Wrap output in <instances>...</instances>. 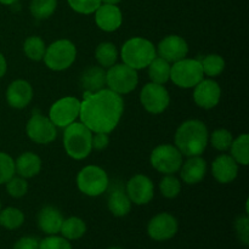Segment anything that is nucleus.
Listing matches in <instances>:
<instances>
[{
    "label": "nucleus",
    "mask_w": 249,
    "mask_h": 249,
    "mask_svg": "<svg viewBox=\"0 0 249 249\" xmlns=\"http://www.w3.org/2000/svg\"><path fill=\"white\" fill-rule=\"evenodd\" d=\"M123 112V97L108 88L83 92L79 119L92 133H112L121 122Z\"/></svg>",
    "instance_id": "f257e3e1"
},
{
    "label": "nucleus",
    "mask_w": 249,
    "mask_h": 249,
    "mask_svg": "<svg viewBox=\"0 0 249 249\" xmlns=\"http://www.w3.org/2000/svg\"><path fill=\"white\" fill-rule=\"evenodd\" d=\"M209 142V133L206 124L199 119L185 121L177 129L174 136L175 147L182 156H202Z\"/></svg>",
    "instance_id": "f03ea898"
},
{
    "label": "nucleus",
    "mask_w": 249,
    "mask_h": 249,
    "mask_svg": "<svg viewBox=\"0 0 249 249\" xmlns=\"http://www.w3.org/2000/svg\"><path fill=\"white\" fill-rule=\"evenodd\" d=\"M157 56L155 44L142 36H134L128 39L121 49V57L123 63L134 70L147 68Z\"/></svg>",
    "instance_id": "7ed1b4c3"
},
{
    "label": "nucleus",
    "mask_w": 249,
    "mask_h": 249,
    "mask_svg": "<svg viewBox=\"0 0 249 249\" xmlns=\"http://www.w3.org/2000/svg\"><path fill=\"white\" fill-rule=\"evenodd\" d=\"M92 131L82 122H74L65 128L63 147L66 153L75 160H85L92 151Z\"/></svg>",
    "instance_id": "20e7f679"
},
{
    "label": "nucleus",
    "mask_w": 249,
    "mask_h": 249,
    "mask_svg": "<svg viewBox=\"0 0 249 249\" xmlns=\"http://www.w3.org/2000/svg\"><path fill=\"white\" fill-rule=\"evenodd\" d=\"M77 58V48L68 39H58L46 46L43 61L46 67L55 72L68 70Z\"/></svg>",
    "instance_id": "39448f33"
},
{
    "label": "nucleus",
    "mask_w": 249,
    "mask_h": 249,
    "mask_svg": "<svg viewBox=\"0 0 249 249\" xmlns=\"http://www.w3.org/2000/svg\"><path fill=\"white\" fill-rule=\"evenodd\" d=\"M77 186L85 196L99 197L108 190V175L99 165H85L77 175Z\"/></svg>",
    "instance_id": "423d86ee"
},
{
    "label": "nucleus",
    "mask_w": 249,
    "mask_h": 249,
    "mask_svg": "<svg viewBox=\"0 0 249 249\" xmlns=\"http://www.w3.org/2000/svg\"><path fill=\"white\" fill-rule=\"evenodd\" d=\"M202 79L204 73L202 70L201 60L196 58H182L174 62L170 67V79L178 88L191 89L195 88Z\"/></svg>",
    "instance_id": "0eeeda50"
},
{
    "label": "nucleus",
    "mask_w": 249,
    "mask_h": 249,
    "mask_svg": "<svg viewBox=\"0 0 249 249\" xmlns=\"http://www.w3.org/2000/svg\"><path fill=\"white\" fill-rule=\"evenodd\" d=\"M138 71L125 63L113 65L106 71V85L109 90L118 95H126L138 87Z\"/></svg>",
    "instance_id": "6e6552de"
},
{
    "label": "nucleus",
    "mask_w": 249,
    "mask_h": 249,
    "mask_svg": "<svg viewBox=\"0 0 249 249\" xmlns=\"http://www.w3.org/2000/svg\"><path fill=\"white\" fill-rule=\"evenodd\" d=\"M182 157L184 156L175 147V145L163 143L153 148L150 156V162L151 165L162 174H175L179 172L184 163Z\"/></svg>",
    "instance_id": "1a4fd4ad"
},
{
    "label": "nucleus",
    "mask_w": 249,
    "mask_h": 249,
    "mask_svg": "<svg viewBox=\"0 0 249 249\" xmlns=\"http://www.w3.org/2000/svg\"><path fill=\"white\" fill-rule=\"evenodd\" d=\"M80 113V100L73 96H66L51 105L49 118L56 128L65 129L77 122Z\"/></svg>",
    "instance_id": "9d476101"
},
{
    "label": "nucleus",
    "mask_w": 249,
    "mask_h": 249,
    "mask_svg": "<svg viewBox=\"0 0 249 249\" xmlns=\"http://www.w3.org/2000/svg\"><path fill=\"white\" fill-rule=\"evenodd\" d=\"M140 102L148 113L160 114L169 107V92L164 85L150 82L141 89Z\"/></svg>",
    "instance_id": "9b49d317"
},
{
    "label": "nucleus",
    "mask_w": 249,
    "mask_h": 249,
    "mask_svg": "<svg viewBox=\"0 0 249 249\" xmlns=\"http://www.w3.org/2000/svg\"><path fill=\"white\" fill-rule=\"evenodd\" d=\"M26 133L32 141L39 145L51 143L57 136V129L49 117L34 112L26 125Z\"/></svg>",
    "instance_id": "f8f14e48"
},
{
    "label": "nucleus",
    "mask_w": 249,
    "mask_h": 249,
    "mask_svg": "<svg viewBox=\"0 0 249 249\" xmlns=\"http://www.w3.org/2000/svg\"><path fill=\"white\" fill-rule=\"evenodd\" d=\"M125 192L131 203L136 206H145L150 203L155 196V185L146 175L136 174L126 182Z\"/></svg>",
    "instance_id": "ddd939ff"
},
{
    "label": "nucleus",
    "mask_w": 249,
    "mask_h": 249,
    "mask_svg": "<svg viewBox=\"0 0 249 249\" xmlns=\"http://www.w3.org/2000/svg\"><path fill=\"white\" fill-rule=\"evenodd\" d=\"M179 229L177 218L169 213H160L153 216L147 225V233L152 240L163 242L174 237Z\"/></svg>",
    "instance_id": "4468645a"
},
{
    "label": "nucleus",
    "mask_w": 249,
    "mask_h": 249,
    "mask_svg": "<svg viewBox=\"0 0 249 249\" xmlns=\"http://www.w3.org/2000/svg\"><path fill=\"white\" fill-rule=\"evenodd\" d=\"M156 51L157 56L164 58L169 63H174L186 57L189 53V44L182 36L170 34L158 43Z\"/></svg>",
    "instance_id": "2eb2a0df"
},
{
    "label": "nucleus",
    "mask_w": 249,
    "mask_h": 249,
    "mask_svg": "<svg viewBox=\"0 0 249 249\" xmlns=\"http://www.w3.org/2000/svg\"><path fill=\"white\" fill-rule=\"evenodd\" d=\"M221 88L213 78L202 79L194 88V101L203 109H212L220 102Z\"/></svg>",
    "instance_id": "dca6fc26"
},
{
    "label": "nucleus",
    "mask_w": 249,
    "mask_h": 249,
    "mask_svg": "<svg viewBox=\"0 0 249 249\" xmlns=\"http://www.w3.org/2000/svg\"><path fill=\"white\" fill-rule=\"evenodd\" d=\"M94 14L96 26L107 33L116 32L123 23V14L117 5L101 4Z\"/></svg>",
    "instance_id": "f3484780"
},
{
    "label": "nucleus",
    "mask_w": 249,
    "mask_h": 249,
    "mask_svg": "<svg viewBox=\"0 0 249 249\" xmlns=\"http://www.w3.org/2000/svg\"><path fill=\"white\" fill-rule=\"evenodd\" d=\"M33 99V88L24 79H16L10 83L6 89V101L10 107L16 109L26 108Z\"/></svg>",
    "instance_id": "a211bd4d"
},
{
    "label": "nucleus",
    "mask_w": 249,
    "mask_h": 249,
    "mask_svg": "<svg viewBox=\"0 0 249 249\" xmlns=\"http://www.w3.org/2000/svg\"><path fill=\"white\" fill-rule=\"evenodd\" d=\"M212 174L220 184H230L237 178L238 164L230 155H220L212 163Z\"/></svg>",
    "instance_id": "6ab92c4d"
},
{
    "label": "nucleus",
    "mask_w": 249,
    "mask_h": 249,
    "mask_svg": "<svg viewBox=\"0 0 249 249\" xmlns=\"http://www.w3.org/2000/svg\"><path fill=\"white\" fill-rule=\"evenodd\" d=\"M181 180L187 185L199 184L207 174V162L201 156L189 157V160L182 163L180 168Z\"/></svg>",
    "instance_id": "aec40b11"
},
{
    "label": "nucleus",
    "mask_w": 249,
    "mask_h": 249,
    "mask_svg": "<svg viewBox=\"0 0 249 249\" xmlns=\"http://www.w3.org/2000/svg\"><path fill=\"white\" fill-rule=\"evenodd\" d=\"M63 218L60 209L53 206H45L40 209L38 214V226L44 233L51 236L60 233Z\"/></svg>",
    "instance_id": "412c9836"
},
{
    "label": "nucleus",
    "mask_w": 249,
    "mask_h": 249,
    "mask_svg": "<svg viewBox=\"0 0 249 249\" xmlns=\"http://www.w3.org/2000/svg\"><path fill=\"white\" fill-rule=\"evenodd\" d=\"M131 201L126 195L125 189L121 186H114L111 189L107 199V206H108L109 212L117 218H123L128 215L131 211Z\"/></svg>",
    "instance_id": "4be33fe9"
},
{
    "label": "nucleus",
    "mask_w": 249,
    "mask_h": 249,
    "mask_svg": "<svg viewBox=\"0 0 249 249\" xmlns=\"http://www.w3.org/2000/svg\"><path fill=\"white\" fill-rule=\"evenodd\" d=\"M106 85V71L101 66H91L80 75V88L83 91L95 92Z\"/></svg>",
    "instance_id": "5701e85b"
},
{
    "label": "nucleus",
    "mask_w": 249,
    "mask_h": 249,
    "mask_svg": "<svg viewBox=\"0 0 249 249\" xmlns=\"http://www.w3.org/2000/svg\"><path fill=\"white\" fill-rule=\"evenodd\" d=\"M15 169L18 177L31 179L40 173L41 160L34 152H23L15 160Z\"/></svg>",
    "instance_id": "b1692460"
},
{
    "label": "nucleus",
    "mask_w": 249,
    "mask_h": 249,
    "mask_svg": "<svg viewBox=\"0 0 249 249\" xmlns=\"http://www.w3.org/2000/svg\"><path fill=\"white\" fill-rule=\"evenodd\" d=\"M170 67H172V65H170L168 61L160 57V56H156V57L153 58L152 62L147 66L148 77H150L151 82L162 85H164L165 83L169 82Z\"/></svg>",
    "instance_id": "393cba45"
},
{
    "label": "nucleus",
    "mask_w": 249,
    "mask_h": 249,
    "mask_svg": "<svg viewBox=\"0 0 249 249\" xmlns=\"http://www.w3.org/2000/svg\"><path fill=\"white\" fill-rule=\"evenodd\" d=\"M87 232V224L78 216H70L65 219L61 226L60 233L68 241H77Z\"/></svg>",
    "instance_id": "a878e982"
},
{
    "label": "nucleus",
    "mask_w": 249,
    "mask_h": 249,
    "mask_svg": "<svg viewBox=\"0 0 249 249\" xmlns=\"http://www.w3.org/2000/svg\"><path fill=\"white\" fill-rule=\"evenodd\" d=\"M95 58L102 68L108 70L109 67L116 65L117 60H118V50L113 43L104 41L97 45L96 50H95Z\"/></svg>",
    "instance_id": "bb28decb"
},
{
    "label": "nucleus",
    "mask_w": 249,
    "mask_h": 249,
    "mask_svg": "<svg viewBox=\"0 0 249 249\" xmlns=\"http://www.w3.org/2000/svg\"><path fill=\"white\" fill-rule=\"evenodd\" d=\"M231 157L236 160L238 165H248L249 163V135L241 134L236 139H233L231 143Z\"/></svg>",
    "instance_id": "cd10ccee"
},
{
    "label": "nucleus",
    "mask_w": 249,
    "mask_h": 249,
    "mask_svg": "<svg viewBox=\"0 0 249 249\" xmlns=\"http://www.w3.org/2000/svg\"><path fill=\"white\" fill-rule=\"evenodd\" d=\"M24 223V214L21 209L15 207H7V208L0 211V225L6 230H16L21 228Z\"/></svg>",
    "instance_id": "c85d7f7f"
},
{
    "label": "nucleus",
    "mask_w": 249,
    "mask_h": 249,
    "mask_svg": "<svg viewBox=\"0 0 249 249\" xmlns=\"http://www.w3.org/2000/svg\"><path fill=\"white\" fill-rule=\"evenodd\" d=\"M46 45L45 41L38 36H31L24 40L23 43V53L29 60L38 61L43 60L44 55H45Z\"/></svg>",
    "instance_id": "c756f323"
},
{
    "label": "nucleus",
    "mask_w": 249,
    "mask_h": 249,
    "mask_svg": "<svg viewBox=\"0 0 249 249\" xmlns=\"http://www.w3.org/2000/svg\"><path fill=\"white\" fill-rule=\"evenodd\" d=\"M202 70H203L204 77L215 78L220 75L225 70V60L223 56L218 53H209L201 61Z\"/></svg>",
    "instance_id": "7c9ffc66"
},
{
    "label": "nucleus",
    "mask_w": 249,
    "mask_h": 249,
    "mask_svg": "<svg viewBox=\"0 0 249 249\" xmlns=\"http://www.w3.org/2000/svg\"><path fill=\"white\" fill-rule=\"evenodd\" d=\"M57 7V0H32L29 10L34 18L46 19L53 16Z\"/></svg>",
    "instance_id": "2f4dec72"
},
{
    "label": "nucleus",
    "mask_w": 249,
    "mask_h": 249,
    "mask_svg": "<svg viewBox=\"0 0 249 249\" xmlns=\"http://www.w3.org/2000/svg\"><path fill=\"white\" fill-rule=\"evenodd\" d=\"M160 190L165 198L173 199L181 192V182L174 174H167L160 181Z\"/></svg>",
    "instance_id": "473e14b6"
},
{
    "label": "nucleus",
    "mask_w": 249,
    "mask_h": 249,
    "mask_svg": "<svg viewBox=\"0 0 249 249\" xmlns=\"http://www.w3.org/2000/svg\"><path fill=\"white\" fill-rule=\"evenodd\" d=\"M209 140H211V145L213 146L215 150L221 151V152H225L229 151L231 147V143L233 141V136L231 134V131H229L228 129H216L209 136Z\"/></svg>",
    "instance_id": "72a5a7b5"
},
{
    "label": "nucleus",
    "mask_w": 249,
    "mask_h": 249,
    "mask_svg": "<svg viewBox=\"0 0 249 249\" xmlns=\"http://www.w3.org/2000/svg\"><path fill=\"white\" fill-rule=\"evenodd\" d=\"M16 174L15 160L5 152H0V185H4Z\"/></svg>",
    "instance_id": "f704fd0d"
},
{
    "label": "nucleus",
    "mask_w": 249,
    "mask_h": 249,
    "mask_svg": "<svg viewBox=\"0 0 249 249\" xmlns=\"http://www.w3.org/2000/svg\"><path fill=\"white\" fill-rule=\"evenodd\" d=\"M6 191L14 198H21L28 192V182L22 177H12L6 182Z\"/></svg>",
    "instance_id": "c9c22d12"
},
{
    "label": "nucleus",
    "mask_w": 249,
    "mask_h": 249,
    "mask_svg": "<svg viewBox=\"0 0 249 249\" xmlns=\"http://www.w3.org/2000/svg\"><path fill=\"white\" fill-rule=\"evenodd\" d=\"M73 11L80 15H91L102 4L101 0H67Z\"/></svg>",
    "instance_id": "e433bc0d"
},
{
    "label": "nucleus",
    "mask_w": 249,
    "mask_h": 249,
    "mask_svg": "<svg viewBox=\"0 0 249 249\" xmlns=\"http://www.w3.org/2000/svg\"><path fill=\"white\" fill-rule=\"evenodd\" d=\"M39 249H72V246L62 236L51 235L39 241Z\"/></svg>",
    "instance_id": "4c0bfd02"
},
{
    "label": "nucleus",
    "mask_w": 249,
    "mask_h": 249,
    "mask_svg": "<svg viewBox=\"0 0 249 249\" xmlns=\"http://www.w3.org/2000/svg\"><path fill=\"white\" fill-rule=\"evenodd\" d=\"M235 231L237 235L238 240L245 246H248L249 243V219L248 215L238 216L235 221Z\"/></svg>",
    "instance_id": "58836bf2"
},
{
    "label": "nucleus",
    "mask_w": 249,
    "mask_h": 249,
    "mask_svg": "<svg viewBox=\"0 0 249 249\" xmlns=\"http://www.w3.org/2000/svg\"><path fill=\"white\" fill-rule=\"evenodd\" d=\"M92 148L96 151L106 150L109 145V136L106 133H92Z\"/></svg>",
    "instance_id": "ea45409f"
},
{
    "label": "nucleus",
    "mask_w": 249,
    "mask_h": 249,
    "mask_svg": "<svg viewBox=\"0 0 249 249\" xmlns=\"http://www.w3.org/2000/svg\"><path fill=\"white\" fill-rule=\"evenodd\" d=\"M12 249H39V240L32 236H24L15 243Z\"/></svg>",
    "instance_id": "a19ab883"
},
{
    "label": "nucleus",
    "mask_w": 249,
    "mask_h": 249,
    "mask_svg": "<svg viewBox=\"0 0 249 249\" xmlns=\"http://www.w3.org/2000/svg\"><path fill=\"white\" fill-rule=\"evenodd\" d=\"M6 71H7L6 58H5V56L0 53V79L6 74Z\"/></svg>",
    "instance_id": "79ce46f5"
},
{
    "label": "nucleus",
    "mask_w": 249,
    "mask_h": 249,
    "mask_svg": "<svg viewBox=\"0 0 249 249\" xmlns=\"http://www.w3.org/2000/svg\"><path fill=\"white\" fill-rule=\"evenodd\" d=\"M19 0H0V4L2 5H14L16 2H18Z\"/></svg>",
    "instance_id": "37998d69"
},
{
    "label": "nucleus",
    "mask_w": 249,
    "mask_h": 249,
    "mask_svg": "<svg viewBox=\"0 0 249 249\" xmlns=\"http://www.w3.org/2000/svg\"><path fill=\"white\" fill-rule=\"evenodd\" d=\"M122 0H101L102 4H111V5H117Z\"/></svg>",
    "instance_id": "c03bdc74"
},
{
    "label": "nucleus",
    "mask_w": 249,
    "mask_h": 249,
    "mask_svg": "<svg viewBox=\"0 0 249 249\" xmlns=\"http://www.w3.org/2000/svg\"><path fill=\"white\" fill-rule=\"evenodd\" d=\"M108 249H123V248H121V247H111V248H108Z\"/></svg>",
    "instance_id": "a18cd8bd"
},
{
    "label": "nucleus",
    "mask_w": 249,
    "mask_h": 249,
    "mask_svg": "<svg viewBox=\"0 0 249 249\" xmlns=\"http://www.w3.org/2000/svg\"><path fill=\"white\" fill-rule=\"evenodd\" d=\"M0 211H1V202H0Z\"/></svg>",
    "instance_id": "49530a36"
}]
</instances>
